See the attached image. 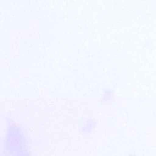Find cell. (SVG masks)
I'll return each instance as SVG.
<instances>
[{
  "mask_svg": "<svg viewBox=\"0 0 156 156\" xmlns=\"http://www.w3.org/2000/svg\"><path fill=\"white\" fill-rule=\"evenodd\" d=\"M27 138L24 130L14 124H9L4 141L5 156H32L28 149Z\"/></svg>",
  "mask_w": 156,
  "mask_h": 156,
  "instance_id": "1",
  "label": "cell"
},
{
  "mask_svg": "<svg viewBox=\"0 0 156 156\" xmlns=\"http://www.w3.org/2000/svg\"><path fill=\"white\" fill-rule=\"evenodd\" d=\"M94 127H95V125L93 121L87 120V121H84V122L83 123V125L82 126V131L84 133H90L92 132V130H93Z\"/></svg>",
  "mask_w": 156,
  "mask_h": 156,
  "instance_id": "2",
  "label": "cell"
},
{
  "mask_svg": "<svg viewBox=\"0 0 156 156\" xmlns=\"http://www.w3.org/2000/svg\"><path fill=\"white\" fill-rule=\"evenodd\" d=\"M127 156H136V155H133V154H129V155H128Z\"/></svg>",
  "mask_w": 156,
  "mask_h": 156,
  "instance_id": "3",
  "label": "cell"
}]
</instances>
